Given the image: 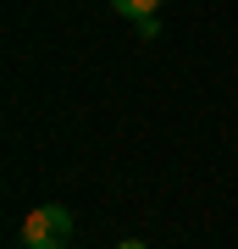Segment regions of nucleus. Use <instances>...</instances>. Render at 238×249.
<instances>
[{"label":"nucleus","instance_id":"nucleus-1","mask_svg":"<svg viewBox=\"0 0 238 249\" xmlns=\"http://www.w3.org/2000/svg\"><path fill=\"white\" fill-rule=\"evenodd\" d=\"M22 244L28 249H67L72 244V211L67 205H39L22 216Z\"/></svg>","mask_w":238,"mask_h":249},{"label":"nucleus","instance_id":"nucleus-2","mask_svg":"<svg viewBox=\"0 0 238 249\" xmlns=\"http://www.w3.org/2000/svg\"><path fill=\"white\" fill-rule=\"evenodd\" d=\"M155 6H161V0H111L116 17H133V22H139V17H155Z\"/></svg>","mask_w":238,"mask_h":249},{"label":"nucleus","instance_id":"nucleus-3","mask_svg":"<svg viewBox=\"0 0 238 249\" xmlns=\"http://www.w3.org/2000/svg\"><path fill=\"white\" fill-rule=\"evenodd\" d=\"M139 39H161V22L155 17H139Z\"/></svg>","mask_w":238,"mask_h":249},{"label":"nucleus","instance_id":"nucleus-4","mask_svg":"<svg viewBox=\"0 0 238 249\" xmlns=\"http://www.w3.org/2000/svg\"><path fill=\"white\" fill-rule=\"evenodd\" d=\"M116 249H144V244H139V238H122V244H116Z\"/></svg>","mask_w":238,"mask_h":249}]
</instances>
